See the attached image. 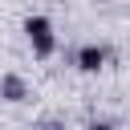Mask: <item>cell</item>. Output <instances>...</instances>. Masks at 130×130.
<instances>
[{"mask_svg":"<svg viewBox=\"0 0 130 130\" xmlns=\"http://www.w3.org/2000/svg\"><path fill=\"white\" fill-rule=\"evenodd\" d=\"M24 32H28V45H32L37 57H53L57 37H53V24H49L45 16H28V20H24Z\"/></svg>","mask_w":130,"mask_h":130,"instance_id":"1","label":"cell"},{"mask_svg":"<svg viewBox=\"0 0 130 130\" xmlns=\"http://www.w3.org/2000/svg\"><path fill=\"white\" fill-rule=\"evenodd\" d=\"M73 61H77V69H81V73H98V69L106 65V49H98V45H81Z\"/></svg>","mask_w":130,"mask_h":130,"instance_id":"2","label":"cell"},{"mask_svg":"<svg viewBox=\"0 0 130 130\" xmlns=\"http://www.w3.org/2000/svg\"><path fill=\"white\" fill-rule=\"evenodd\" d=\"M0 98H4V102H28V85H24L16 73H4V77H0Z\"/></svg>","mask_w":130,"mask_h":130,"instance_id":"3","label":"cell"}]
</instances>
